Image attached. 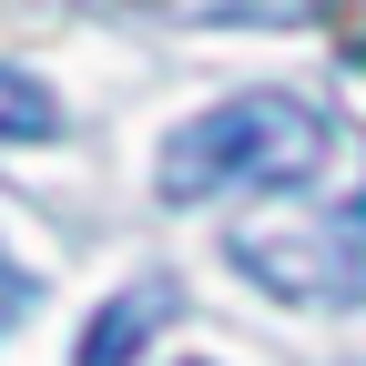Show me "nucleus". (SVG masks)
<instances>
[{"instance_id":"2","label":"nucleus","mask_w":366,"mask_h":366,"mask_svg":"<svg viewBox=\"0 0 366 366\" xmlns=\"http://www.w3.org/2000/svg\"><path fill=\"white\" fill-rule=\"evenodd\" d=\"M224 254H234V274H254L295 305H366V194L315 224H244Z\"/></svg>"},{"instance_id":"1","label":"nucleus","mask_w":366,"mask_h":366,"mask_svg":"<svg viewBox=\"0 0 366 366\" xmlns=\"http://www.w3.org/2000/svg\"><path fill=\"white\" fill-rule=\"evenodd\" d=\"M326 163V112L295 102V92H234V102L194 112L163 143V204H214L244 194V183H305Z\"/></svg>"},{"instance_id":"3","label":"nucleus","mask_w":366,"mask_h":366,"mask_svg":"<svg viewBox=\"0 0 366 366\" xmlns=\"http://www.w3.org/2000/svg\"><path fill=\"white\" fill-rule=\"evenodd\" d=\"M163 315H173V285H132V295H112V305L81 326L71 366H143V346H153Z\"/></svg>"},{"instance_id":"4","label":"nucleus","mask_w":366,"mask_h":366,"mask_svg":"<svg viewBox=\"0 0 366 366\" xmlns=\"http://www.w3.org/2000/svg\"><path fill=\"white\" fill-rule=\"evenodd\" d=\"M51 132H61V102L21 61H0V143H51Z\"/></svg>"}]
</instances>
